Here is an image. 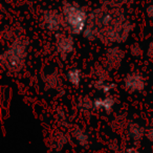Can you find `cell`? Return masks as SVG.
Returning a JSON list of instances; mask_svg holds the SVG:
<instances>
[{"mask_svg": "<svg viewBox=\"0 0 153 153\" xmlns=\"http://www.w3.org/2000/svg\"><path fill=\"white\" fill-rule=\"evenodd\" d=\"M133 27L134 23L119 0H106L89 13L83 36L105 45L121 44L129 38Z\"/></svg>", "mask_w": 153, "mask_h": 153, "instance_id": "cell-1", "label": "cell"}, {"mask_svg": "<svg viewBox=\"0 0 153 153\" xmlns=\"http://www.w3.org/2000/svg\"><path fill=\"white\" fill-rule=\"evenodd\" d=\"M28 41L23 37H17L7 49H4L0 61L1 65L7 71L17 74L23 69L27 57Z\"/></svg>", "mask_w": 153, "mask_h": 153, "instance_id": "cell-2", "label": "cell"}, {"mask_svg": "<svg viewBox=\"0 0 153 153\" xmlns=\"http://www.w3.org/2000/svg\"><path fill=\"white\" fill-rule=\"evenodd\" d=\"M62 15L70 34L76 36L83 34L89 17L84 7L74 1L65 0L62 4Z\"/></svg>", "mask_w": 153, "mask_h": 153, "instance_id": "cell-3", "label": "cell"}, {"mask_svg": "<svg viewBox=\"0 0 153 153\" xmlns=\"http://www.w3.org/2000/svg\"><path fill=\"white\" fill-rule=\"evenodd\" d=\"M42 25L48 32H60L63 25H65L63 15L56 10H46V11L43 12L42 15Z\"/></svg>", "mask_w": 153, "mask_h": 153, "instance_id": "cell-4", "label": "cell"}, {"mask_svg": "<svg viewBox=\"0 0 153 153\" xmlns=\"http://www.w3.org/2000/svg\"><path fill=\"white\" fill-rule=\"evenodd\" d=\"M124 88L130 94L142 92L146 88V79L140 72L131 71L125 76L123 81Z\"/></svg>", "mask_w": 153, "mask_h": 153, "instance_id": "cell-5", "label": "cell"}, {"mask_svg": "<svg viewBox=\"0 0 153 153\" xmlns=\"http://www.w3.org/2000/svg\"><path fill=\"white\" fill-rule=\"evenodd\" d=\"M125 53L119 46H111L105 53V67L108 70H117L121 67Z\"/></svg>", "mask_w": 153, "mask_h": 153, "instance_id": "cell-6", "label": "cell"}, {"mask_svg": "<svg viewBox=\"0 0 153 153\" xmlns=\"http://www.w3.org/2000/svg\"><path fill=\"white\" fill-rule=\"evenodd\" d=\"M55 48L56 51L62 57V59H66L74 51V40L72 36L57 34L56 35Z\"/></svg>", "mask_w": 153, "mask_h": 153, "instance_id": "cell-7", "label": "cell"}, {"mask_svg": "<svg viewBox=\"0 0 153 153\" xmlns=\"http://www.w3.org/2000/svg\"><path fill=\"white\" fill-rule=\"evenodd\" d=\"M115 104V99L111 96H106L105 98H96L94 100V109L103 110L106 113H110L112 111Z\"/></svg>", "mask_w": 153, "mask_h": 153, "instance_id": "cell-8", "label": "cell"}, {"mask_svg": "<svg viewBox=\"0 0 153 153\" xmlns=\"http://www.w3.org/2000/svg\"><path fill=\"white\" fill-rule=\"evenodd\" d=\"M92 86H94V89L103 92L105 96H110V92L115 88L114 83L103 81V80H96V81L92 83Z\"/></svg>", "mask_w": 153, "mask_h": 153, "instance_id": "cell-9", "label": "cell"}, {"mask_svg": "<svg viewBox=\"0 0 153 153\" xmlns=\"http://www.w3.org/2000/svg\"><path fill=\"white\" fill-rule=\"evenodd\" d=\"M145 134V129L137 123H130L128 126V135L131 140H140Z\"/></svg>", "mask_w": 153, "mask_h": 153, "instance_id": "cell-10", "label": "cell"}, {"mask_svg": "<svg viewBox=\"0 0 153 153\" xmlns=\"http://www.w3.org/2000/svg\"><path fill=\"white\" fill-rule=\"evenodd\" d=\"M72 136L81 147H87L89 145V135L82 128H74L72 131Z\"/></svg>", "mask_w": 153, "mask_h": 153, "instance_id": "cell-11", "label": "cell"}, {"mask_svg": "<svg viewBox=\"0 0 153 153\" xmlns=\"http://www.w3.org/2000/svg\"><path fill=\"white\" fill-rule=\"evenodd\" d=\"M66 78L70 85L74 87H79L82 82V71L79 68H71L66 72Z\"/></svg>", "mask_w": 153, "mask_h": 153, "instance_id": "cell-12", "label": "cell"}, {"mask_svg": "<svg viewBox=\"0 0 153 153\" xmlns=\"http://www.w3.org/2000/svg\"><path fill=\"white\" fill-rule=\"evenodd\" d=\"M45 84L48 88L51 89H56L58 91H61V86L62 82L60 76H58L57 72H53V74H49L45 79Z\"/></svg>", "mask_w": 153, "mask_h": 153, "instance_id": "cell-13", "label": "cell"}, {"mask_svg": "<svg viewBox=\"0 0 153 153\" xmlns=\"http://www.w3.org/2000/svg\"><path fill=\"white\" fill-rule=\"evenodd\" d=\"M78 108L81 111H84V112L92 110L94 109V101L88 96L81 97L78 101Z\"/></svg>", "mask_w": 153, "mask_h": 153, "instance_id": "cell-14", "label": "cell"}, {"mask_svg": "<svg viewBox=\"0 0 153 153\" xmlns=\"http://www.w3.org/2000/svg\"><path fill=\"white\" fill-rule=\"evenodd\" d=\"M94 74H96L98 80H103V81H106L108 79V76H105V74H108V69H107L105 66L98 65L94 68Z\"/></svg>", "mask_w": 153, "mask_h": 153, "instance_id": "cell-15", "label": "cell"}, {"mask_svg": "<svg viewBox=\"0 0 153 153\" xmlns=\"http://www.w3.org/2000/svg\"><path fill=\"white\" fill-rule=\"evenodd\" d=\"M129 51H130V55L134 58H140L143 53L142 47H140V45L138 43H133V44L130 45Z\"/></svg>", "mask_w": 153, "mask_h": 153, "instance_id": "cell-16", "label": "cell"}, {"mask_svg": "<svg viewBox=\"0 0 153 153\" xmlns=\"http://www.w3.org/2000/svg\"><path fill=\"white\" fill-rule=\"evenodd\" d=\"M146 15L148 16L149 19H153V3L149 4L146 9Z\"/></svg>", "mask_w": 153, "mask_h": 153, "instance_id": "cell-17", "label": "cell"}, {"mask_svg": "<svg viewBox=\"0 0 153 153\" xmlns=\"http://www.w3.org/2000/svg\"><path fill=\"white\" fill-rule=\"evenodd\" d=\"M147 56H148V58H150V59L153 58V41H151L150 44L148 45V48H147Z\"/></svg>", "mask_w": 153, "mask_h": 153, "instance_id": "cell-18", "label": "cell"}, {"mask_svg": "<svg viewBox=\"0 0 153 153\" xmlns=\"http://www.w3.org/2000/svg\"><path fill=\"white\" fill-rule=\"evenodd\" d=\"M147 138H148L150 142L153 143V126L147 131Z\"/></svg>", "mask_w": 153, "mask_h": 153, "instance_id": "cell-19", "label": "cell"}, {"mask_svg": "<svg viewBox=\"0 0 153 153\" xmlns=\"http://www.w3.org/2000/svg\"><path fill=\"white\" fill-rule=\"evenodd\" d=\"M136 0H119V2L121 4H131V3L135 2Z\"/></svg>", "mask_w": 153, "mask_h": 153, "instance_id": "cell-20", "label": "cell"}, {"mask_svg": "<svg viewBox=\"0 0 153 153\" xmlns=\"http://www.w3.org/2000/svg\"><path fill=\"white\" fill-rule=\"evenodd\" d=\"M127 153H140V151L136 150V149H134V148H130L127 150Z\"/></svg>", "mask_w": 153, "mask_h": 153, "instance_id": "cell-21", "label": "cell"}]
</instances>
